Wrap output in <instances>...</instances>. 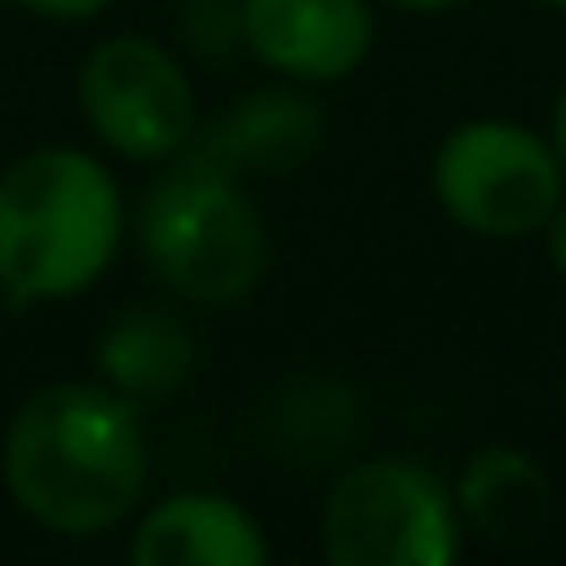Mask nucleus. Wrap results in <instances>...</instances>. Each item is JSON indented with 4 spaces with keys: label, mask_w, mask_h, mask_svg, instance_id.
<instances>
[{
    "label": "nucleus",
    "mask_w": 566,
    "mask_h": 566,
    "mask_svg": "<svg viewBox=\"0 0 566 566\" xmlns=\"http://www.w3.org/2000/svg\"><path fill=\"white\" fill-rule=\"evenodd\" d=\"M101 367H106L117 395L156 400L189 373V334L172 317H161V312H134V317H123L106 334Z\"/></svg>",
    "instance_id": "10"
},
{
    "label": "nucleus",
    "mask_w": 566,
    "mask_h": 566,
    "mask_svg": "<svg viewBox=\"0 0 566 566\" xmlns=\"http://www.w3.org/2000/svg\"><path fill=\"white\" fill-rule=\"evenodd\" d=\"M239 34L272 73L334 84L367 62L373 12L367 0H244Z\"/></svg>",
    "instance_id": "7"
},
{
    "label": "nucleus",
    "mask_w": 566,
    "mask_h": 566,
    "mask_svg": "<svg viewBox=\"0 0 566 566\" xmlns=\"http://www.w3.org/2000/svg\"><path fill=\"white\" fill-rule=\"evenodd\" d=\"M334 566H450L461 549L455 494L406 455L350 467L323 511Z\"/></svg>",
    "instance_id": "4"
},
{
    "label": "nucleus",
    "mask_w": 566,
    "mask_h": 566,
    "mask_svg": "<svg viewBox=\"0 0 566 566\" xmlns=\"http://www.w3.org/2000/svg\"><path fill=\"white\" fill-rule=\"evenodd\" d=\"M544 7H560V12H566V0H544Z\"/></svg>",
    "instance_id": "17"
},
{
    "label": "nucleus",
    "mask_w": 566,
    "mask_h": 566,
    "mask_svg": "<svg viewBox=\"0 0 566 566\" xmlns=\"http://www.w3.org/2000/svg\"><path fill=\"white\" fill-rule=\"evenodd\" d=\"M90 128L128 161H167L195 134V90L156 40H106L78 73Z\"/></svg>",
    "instance_id": "6"
},
{
    "label": "nucleus",
    "mask_w": 566,
    "mask_h": 566,
    "mask_svg": "<svg viewBox=\"0 0 566 566\" xmlns=\"http://www.w3.org/2000/svg\"><path fill=\"white\" fill-rule=\"evenodd\" d=\"M312 134H317V117L283 95H261L239 117H228V145H239L244 161H266V167L295 161Z\"/></svg>",
    "instance_id": "11"
},
{
    "label": "nucleus",
    "mask_w": 566,
    "mask_h": 566,
    "mask_svg": "<svg viewBox=\"0 0 566 566\" xmlns=\"http://www.w3.org/2000/svg\"><path fill=\"white\" fill-rule=\"evenodd\" d=\"M128 555L139 566H255L266 560V538L222 494H172L139 522Z\"/></svg>",
    "instance_id": "8"
},
{
    "label": "nucleus",
    "mask_w": 566,
    "mask_h": 566,
    "mask_svg": "<svg viewBox=\"0 0 566 566\" xmlns=\"http://www.w3.org/2000/svg\"><path fill=\"white\" fill-rule=\"evenodd\" d=\"M139 244L167 290L211 306L244 301L266 272V228L217 161H189L145 195Z\"/></svg>",
    "instance_id": "3"
},
{
    "label": "nucleus",
    "mask_w": 566,
    "mask_h": 566,
    "mask_svg": "<svg viewBox=\"0 0 566 566\" xmlns=\"http://www.w3.org/2000/svg\"><path fill=\"white\" fill-rule=\"evenodd\" d=\"M549 145H555V156H560V167H566V90H560V101H555V123H549Z\"/></svg>",
    "instance_id": "14"
},
{
    "label": "nucleus",
    "mask_w": 566,
    "mask_h": 566,
    "mask_svg": "<svg viewBox=\"0 0 566 566\" xmlns=\"http://www.w3.org/2000/svg\"><path fill=\"white\" fill-rule=\"evenodd\" d=\"M395 7H411V12H444V7H455V0H395Z\"/></svg>",
    "instance_id": "15"
},
{
    "label": "nucleus",
    "mask_w": 566,
    "mask_h": 566,
    "mask_svg": "<svg viewBox=\"0 0 566 566\" xmlns=\"http://www.w3.org/2000/svg\"><path fill=\"white\" fill-rule=\"evenodd\" d=\"M117 244L123 195L95 156L45 145L0 172V290L18 306L90 290Z\"/></svg>",
    "instance_id": "2"
},
{
    "label": "nucleus",
    "mask_w": 566,
    "mask_h": 566,
    "mask_svg": "<svg viewBox=\"0 0 566 566\" xmlns=\"http://www.w3.org/2000/svg\"><path fill=\"white\" fill-rule=\"evenodd\" d=\"M433 195L439 206L489 239H516L549 222L566 195V167L549 139L522 123L478 117L461 123L433 156Z\"/></svg>",
    "instance_id": "5"
},
{
    "label": "nucleus",
    "mask_w": 566,
    "mask_h": 566,
    "mask_svg": "<svg viewBox=\"0 0 566 566\" xmlns=\"http://www.w3.org/2000/svg\"><path fill=\"white\" fill-rule=\"evenodd\" d=\"M455 505L500 544H527L549 522V483L522 450H478L461 472Z\"/></svg>",
    "instance_id": "9"
},
{
    "label": "nucleus",
    "mask_w": 566,
    "mask_h": 566,
    "mask_svg": "<svg viewBox=\"0 0 566 566\" xmlns=\"http://www.w3.org/2000/svg\"><path fill=\"white\" fill-rule=\"evenodd\" d=\"M560 411H566V378H560Z\"/></svg>",
    "instance_id": "16"
},
{
    "label": "nucleus",
    "mask_w": 566,
    "mask_h": 566,
    "mask_svg": "<svg viewBox=\"0 0 566 566\" xmlns=\"http://www.w3.org/2000/svg\"><path fill=\"white\" fill-rule=\"evenodd\" d=\"M0 472L40 527L106 533L145 494V433L128 395L101 384H51L12 417Z\"/></svg>",
    "instance_id": "1"
},
{
    "label": "nucleus",
    "mask_w": 566,
    "mask_h": 566,
    "mask_svg": "<svg viewBox=\"0 0 566 566\" xmlns=\"http://www.w3.org/2000/svg\"><path fill=\"white\" fill-rule=\"evenodd\" d=\"M544 228H549V261H555V272L566 277V195H560V206L549 211Z\"/></svg>",
    "instance_id": "13"
},
{
    "label": "nucleus",
    "mask_w": 566,
    "mask_h": 566,
    "mask_svg": "<svg viewBox=\"0 0 566 566\" xmlns=\"http://www.w3.org/2000/svg\"><path fill=\"white\" fill-rule=\"evenodd\" d=\"M18 7H29L40 18H95V12L112 7V0H18Z\"/></svg>",
    "instance_id": "12"
}]
</instances>
